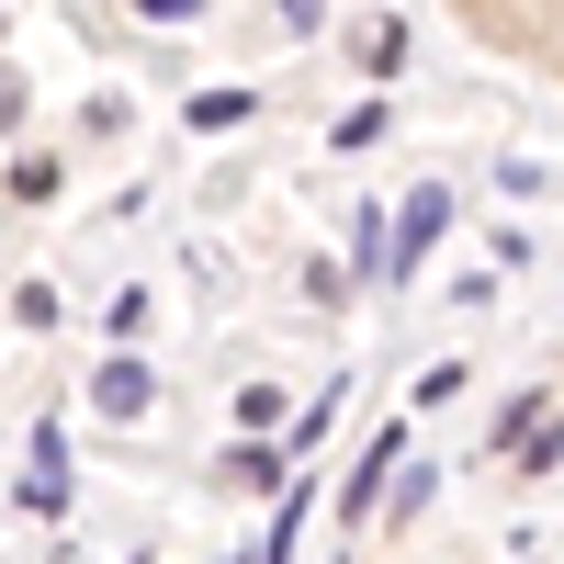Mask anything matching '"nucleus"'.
Returning <instances> with one entry per match:
<instances>
[{"label":"nucleus","instance_id":"1","mask_svg":"<svg viewBox=\"0 0 564 564\" xmlns=\"http://www.w3.org/2000/svg\"><path fill=\"white\" fill-rule=\"evenodd\" d=\"M452 23L475 34L486 57H508L542 90H564V0H452Z\"/></svg>","mask_w":564,"mask_h":564}]
</instances>
